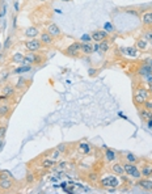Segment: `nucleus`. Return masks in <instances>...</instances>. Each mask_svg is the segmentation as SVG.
I'll return each mask as SVG.
<instances>
[{
    "label": "nucleus",
    "instance_id": "nucleus-1",
    "mask_svg": "<svg viewBox=\"0 0 152 194\" xmlns=\"http://www.w3.org/2000/svg\"><path fill=\"white\" fill-rule=\"evenodd\" d=\"M100 185L105 189L108 188H118L121 185V177L117 175H106L100 178Z\"/></svg>",
    "mask_w": 152,
    "mask_h": 194
},
{
    "label": "nucleus",
    "instance_id": "nucleus-2",
    "mask_svg": "<svg viewBox=\"0 0 152 194\" xmlns=\"http://www.w3.org/2000/svg\"><path fill=\"white\" fill-rule=\"evenodd\" d=\"M79 52H81V43L80 42H74L64 50V54L68 57H77Z\"/></svg>",
    "mask_w": 152,
    "mask_h": 194
},
{
    "label": "nucleus",
    "instance_id": "nucleus-3",
    "mask_svg": "<svg viewBox=\"0 0 152 194\" xmlns=\"http://www.w3.org/2000/svg\"><path fill=\"white\" fill-rule=\"evenodd\" d=\"M25 46L29 51H38L41 47H42V42L37 38H30L29 41L25 42Z\"/></svg>",
    "mask_w": 152,
    "mask_h": 194
},
{
    "label": "nucleus",
    "instance_id": "nucleus-4",
    "mask_svg": "<svg viewBox=\"0 0 152 194\" xmlns=\"http://www.w3.org/2000/svg\"><path fill=\"white\" fill-rule=\"evenodd\" d=\"M42 60V58L38 57L36 54V51H30L25 55V60H24V64L22 66H28V64H34V63H39Z\"/></svg>",
    "mask_w": 152,
    "mask_h": 194
},
{
    "label": "nucleus",
    "instance_id": "nucleus-5",
    "mask_svg": "<svg viewBox=\"0 0 152 194\" xmlns=\"http://www.w3.org/2000/svg\"><path fill=\"white\" fill-rule=\"evenodd\" d=\"M108 34H109V32H106V30H96V32H93L90 36H92L93 41H96V42H101V41H104L105 38L108 37Z\"/></svg>",
    "mask_w": 152,
    "mask_h": 194
},
{
    "label": "nucleus",
    "instance_id": "nucleus-6",
    "mask_svg": "<svg viewBox=\"0 0 152 194\" xmlns=\"http://www.w3.org/2000/svg\"><path fill=\"white\" fill-rule=\"evenodd\" d=\"M47 33L52 37H59L62 34V30H60V28L57 24H50L47 28Z\"/></svg>",
    "mask_w": 152,
    "mask_h": 194
},
{
    "label": "nucleus",
    "instance_id": "nucleus-7",
    "mask_svg": "<svg viewBox=\"0 0 152 194\" xmlns=\"http://www.w3.org/2000/svg\"><path fill=\"white\" fill-rule=\"evenodd\" d=\"M90 149H92V147H90V144L87 142H81L77 147V152L81 155H88L90 152Z\"/></svg>",
    "mask_w": 152,
    "mask_h": 194
},
{
    "label": "nucleus",
    "instance_id": "nucleus-8",
    "mask_svg": "<svg viewBox=\"0 0 152 194\" xmlns=\"http://www.w3.org/2000/svg\"><path fill=\"white\" fill-rule=\"evenodd\" d=\"M14 93H16V87H13V85L7 84L4 88H3V96H4L5 98H8V97H12Z\"/></svg>",
    "mask_w": 152,
    "mask_h": 194
},
{
    "label": "nucleus",
    "instance_id": "nucleus-9",
    "mask_svg": "<svg viewBox=\"0 0 152 194\" xmlns=\"http://www.w3.org/2000/svg\"><path fill=\"white\" fill-rule=\"evenodd\" d=\"M123 169H125V175H127V176H133V173L135 172L136 169H138V167H136V164H134V163H125L123 164Z\"/></svg>",
    "mask_w": 152,
    "mask_h": 194
},
{
    "label": "nucleus",
    "instance_id": "nucleus-10",
    "mask_svg": "<svg viewBox=\"0 0 152 194\" xmlns=\"http://www.w3.org/2000/svg\"><path fill=\"white\" fill-rule=\"evenodd\" d=\"M138 185L142 188V189L147 190V192H152V180H150V178L138 180Z\"/></svg>",
    "mask_w": 152,
    "mask_h": 194
},
{
    "label": "nucleus",
    "instance_id": "nucleus-11",
    "mask_svg": "<svg viewBox=\"0 0 152 194\" xmlns=\"http://www.w3.org/2000/svg\"><path fill=\"white\" fill-rule=\"evenodd\" d=\"M38 34H39V30L36 26H29V28L25 29V36L28 38H36Z\"/></svg>",
    "mask_w": 152,
    "mask_h": 194
},
{
    "label": "nucleus",
    "instance_id": "nucleus-12",
    "mask_svg": "<svg viewBox=\"0 0 152 194\" xmlns=\"http://www.w3.org/2000/svg\"><path fill=\"white\" fill-rule=\"evenodd\" d=\"M52 36H50V34L47 33V32H43V33H41L39 36V41L42 43H45V45H51L52 43Z\"/></svg>",
    "mask_w": 152,
    "mask_h": 194
},
{
    "label": "nucleus",
    "instance_id": "nucleus-13",
    "mask_svg": "<svg viewBox=\"0 0 152 194\" xmlns=\"http://www.w3.org/2000/svg\"><path fill=\"white\" fill-rule=\"evenodd\" d=\"M112 170L114 175L117 176H122L125 175V169H123V164H119V163H115L114 165L112 167Z\"/></svg>",
    "mask_w": 152,
    "mask_h": 194
},
{
    "label": "nucleus",
    "instance_id": "nucleus-14",
    "mask_svg": "<svg viewBox=\"0 0 152 194\" xmlns=\"http://www.w3.org/2000/svg\"><path fill=\"white\" fill-rule=\"evenodd\" d=\"M13 186V182L11 178H5V180H0V189L1 190H9Z\"/></svg>",
    "mask_w": 152,
    "mask_h": 194
},
{
    "label": "nucleus",
    "instance_id": "nucleus-15",
    "mask_svg": "<svg viewBox=\"0 0 152 194\" xmlns=\"http://www.w3.org/2000/svg\"><path fill=\"white\" fill-rule=\"evenodd\" d=\"M81 52H84V54L89 55L93 52V45L90 42H83L81 43Z\"/></svg>",
    "mask_w": 152,
    "mask_h": 194
},
{
    "label": "nucleus",
    "instance_id": "nucleus-16",
    "mask_svg": "<svg viewBox=\"0 0 152 194\" xmlns=\"http://www.w3.org/2000/svg\"><path fill=\"white\" fill-rule=\"evenodd\" d=\"M105 159L106 161H114L117 159L115 151H113L112 148H105Z\"/></svg>",
    "mask_w": 152,
    "mask_h": 194
},
{
    "label": "nucleus",
    "instance_id": "nucleus-17",
    "mask_svg": "<svg viewBox=\"0 0 152 194\" xmlns=\"http://www.w3.org/2000/svg\"><path fill=\"white\" fill-rule=\"evenodd\" d=\"M139 114H140V118H142L143 121H146V122L152 118V110H148V109H146V108L140 110Z\"/></svg>",
    "mask_w": 152,
    "mask_h": 194
},
{
    "label": "nucleus",
    "instance_id": "nucleus-18",
    "mask_svg": "<svg viewBox=\"0 0 152 194\" xmlns=\"http://www.w3.org/2000/svg\"><path fill=\"white\" fill-rule=\"evenodd\" d=\"M12 60H13V63H19L22 66V64H24V60H25V55L22 54V52H16V54H13Z\"/></svg>",
    "mask_w": 152,
    "mask_h": 194
},
{
    "label": "nucleus",
    "instance_id": "nucleus-19",
    "mask_svg": "<svg viewBox=\"0 0 152 194\" xmlns=\"http://www.w3.org/2000/svg\"><path fill=\"white\" fill-rule=\"evenodd\" d=\"M140 172H142V176L150 178V176L152 175V167L148 165V164H144V165L142 167V169H140Z\"/></svg>",
    "mask_w": 152,
    "mask_h": 194
},
{
    "label": "nucleus",
    "instance_id": "nucleus-20",
    "mask_svg": "<svg viewBox=\"0 0 152 194\" xmlns=\"http://www.w3.org/2000/svg\"><path fill=\"white\" fill-rule=\"evenodd\" d=\"M11 111L9 104H0V117H7Z\"/></svg>",
    "mask_w": 152,
    "mask_h": 194
},
{
    "label": "nucleus",
    "instance_id": "nucleus-21",
    "mask_svg": "<svg viewBox=\"0 0 152 194\" xmlns=\"http://www.w3.org/2000/svg\"><path fill=\"white\" fill-rule=\"evenodd\" d=\"M143 24L147 25V26H151L152 25V12H146L143 14V19H142Z\"/></svg>",
    "mask_w": 152,
    "mask_h": 194
},
{
    "label": "nucleus",
    "instance_id": "nucleus-22",
    "mask_svg": "<svg viewBox=\"0 0 152 194\" xmlns=\"http://www.w3.org/2000/svg\"><path fill=\"white\" fill-rule=\"evenodd\" d=\"M125 159H126L127 163H134V164H136V163H138V160H139V157L136 156V155H134L133 152H127Z\"/></svg>",
    "mask_w": 152,
    "mask_h": 194
},
{
    "label": "nucleus",
    "instance_id": "nucleus-23",
    "mask_svg": "<svg viewBox=\"0 0 152 194\" xmlns=\"http://www.w3.org/2000/svg\"><path fill=\"white\" fill-rule=\"evenodd\" d=\"M122 51H123V54L125 55H127V57H136V49L135 47H125V49H122Z\"/></svg>",
    "mask_w": 152,
    "mask_h": 194
},
{
    "label": "nucleus",
    "instance_id": "nucleus-24",
    "mask_svg": "<svg viewBox=\"0 0 152 194\" xmlns=\"http://www.w3.org/2000/svg\"><path fill=\"white\" fill-rule=\"evenodd\" d=\"M55 163H57L55 160H52V159H50V157H46L45 160L42 161V167L43 168H52V167L55 165Z\"/></svg>",
    "mask_w": 152,
    "mask_h": 194
},
{
    "label": "nucleus",
    "instance_id": "nucleus-25",
    "mask_svg": "<svg viewBox=\"0 0 152 194\" xmlns=\"http://www.w3.org/2000/svg\"><path fill=\"white\" fill-rule=\"evenodd\" d=\"M32 70V66L30 64H28V66H21V67H19V68H16L14 70V73H25V72H28V71H30Z\"/></svg>",
    "mask_w": 152,
    "mask_h": 194
},
{
    "label": "nucleus",
    "instance_id": "nucleus-26",
    "mask_svg": "<svg viewBox=\"0 0 152 194\" xmlns=\"http://www.w3.org/2000/svg\"><path fill=\"white\" fill-rule=\"evenodd\" d=\"M148 46V42L146 40H138L136 41V47H138L139 50H146Z\"/></svg>",
    "mask_w": 152,
    "mask_h": 194
},
{
    "label": "nucleus",
    "instance_id": "nucleus-27",
    "mask_svg": "<svg viewBox=\"0 0 152 194\" xmlns=\"http://www.w3.org/2000/svg\"><path fill=\"white\" fill-rule=\"evenodd\" d=\"M26 85V79L24 76H21V78H19V80H17V84H16V89H22Z\"/></svg>",
    "mask_w": 152,
    "mask_h": 194
},
{
    "label": "nucleus",
    "instance_id": "nucleus-28",
    "mask_svg": "<svg viewBox=\"0 0 152 194\" xmlns=\"http://www.w3.org/2000/svg\"><path fill=\"white\" fill-rule=\"evenodd\" d=\"M147 73H152L151 71H150V68H148L147 66H146L144 63L140 66V68H139V75H142V76H146Z\"/></svg>",
    "mask_w": 152,
    "mask_h": 194
},
{
    "label": "nucleus",
    "instance_id": "nucleus-29",
    "mask_svg": "<svg viewBox=\"0 0 152 194\" xmlns=\"http://www.w3.org/2000/svg\"><path fill=\"white\" fill-rule=\"evenodd\" d=\"M108 50H109V43H108V41H101L100 42V51L101 52H108Z\"/></svg>",
    "mask_w": 152,
    "mask_h": 194
},
{
    "label": "nucleus",
    "instance_id": "nucleus-30",
    "mask_svg": "<svg viewBox=\"0 0 152 194\" xmlns=\"http://www.w3.org/2000/svg\"><path fill=\"white\" fill-rule=\"evenodd\" d=\"M49 157L52 159V160H55V161H58V160H59V157H60V151L54 149V151H51V154H50V156H49Z\"/></svg>",
    "mask_w": 152,
    "mask_h": 194
},
{
    "label": "nucleus",
    "instance_id": "nucleus-31",
    "mask_svg": "<svg viewBox=\"0 0 152 194\" xmlns=\"http://www.w3.org/2000/svg\"><path fill=\"white\" fill-rule=\"evenodd\" d=\"M7 130H8V126L7 125L0 126V139H4L5 134H7Z\"/></svg>",
    "mask_w": 152,
    "mask_h": 194
},
{
    "label": "nucleus",
    "instance_id": "nucleus-32",
    "mask_svg": "<svg viewBox=\"0 0 152 194\" xmlns=\"http://www.w3.org/2000/svg\"><path fill=\"white\" fill-rule=\"evenodd\" d=\"M144 40L147 41V42L152 43V32L151 30H148V32H146L144 33Z\"/></svg>",
    "mask_w": 152,
    "mask_h": 194
},
{
    "label": "nucleus",
    "instance_id": "nucleus-33",
    "mask_svg": "<svg viewBox=\"0 0 152 194\" xmlns=\"http://www.w3.org/2000/svg\"><path fill=\"white\" fill-rule=\"evenodd\" d=\"M92 41V36L90 34H83L81 36V42H90Z\"/></svg>",
    "mask_w": 152,
    "mask_h": 194
},
{
    "label": "nucleus",
    "instance_id": "nucleus-34",
    "mask_svg": "<svg viewBox=\"0 0 152 194\" xmlns=\"http://www.w3.org/2000/svg\"><path fill=\"white\" fill-rule=\"evenodd\" d=\"M131 177H133V178H135V180H139V178L142 177V172H140V170H139V168H138V169L135 170V172L133 173V176H131Z\"/></svg>",
    "mask_w": 152,
    "mask_h": 194
},
{
    "label": "nucleus",
    "instance_id": "nucleus-35",
    "mask_svg": "<svg viewBox=\"0 0 152 194\" xmlns=\"http://www.w3.org/2000/svg\"><path fill=\"white\" fill-rule=\"evenodd\" d=\"M144 108L148 110H152V101H148V98L144 101Z\"/></svg>",
    "mask_w": 152,
    "mask_h": 194
},
{
    "label": "nucleus",
    "instance_id": "nucleus-36",
    "mask_svg": "<svg viewBox=\"0 0 152 194\" xmlns=\"http://www.w3.org/2000/svg\"><path fill=\"white\" fill-rule=\"evenodd\" d=\"M33 181H34V176H33V173H28V176H26V182L32 184Z\"/></svg>",
    "mask_w": 152,
    "mask_h": 194
},
{
    "label": "nucleus",
    "instance_id": "nucleus-37",
    "mask_svg": "<svg viewBox=\"0 0 152 194\" xmlns=\"http://www.w3.org/2000/svg\"><path fill=\"white\" fill-rule=\"evenodd\" d=\"M143 78H144V80L147 81L148 84L152 83V73H147V75H146V76H143Z\"/></svg>",
    "mask_w": 152,
    "mask_h": 194
},
{
    "label": "nucleus",
    "instance_id": "nucleus-38",
    "mask_svg": "<svg viewBox=\"0 0 152 194\" xmlns=\"http://www.w3.org/2000/svg\"><path fill=\"white\" fill-rule=\"evenodd\" d=\"M11 43H12V40H11V37H8V38H7V41H5V43H4V49L7 50V49L11 46Z\"/></svg>",
    "mask_w": 152,
    "mask_h": 194
},
{
    "label": "nucleus",
    "instance_id": "nucleus-39",
    "mask_svg": "<svg viewBox=\"0 0 152 194\" xmlns=\"http://www.w3.org/2000/svg\"><path fill=\"white\" fill-rule=\"evenodd\" d=\"M88 177H89V180H90V181H96V180H97V178H98V176L96 175V173H90V175L88 176Z\"/></svg>",
    "mask_w": 152,
    "mask_h": 194
},
{
    "label": "nucleus",
    "instance_id": "nucleus-40",
    "mask_svg": "<svg viewBox=\"0 0 152 194\" xmlns=\"http://www.w3.org/2000/svg\"><path fill=\"white\" fill-rule=\"evenodd\" d=\"M67 167V163L66 161H62V163H59V165H58V169H66Z\"/></svg>",
    "mask_w": 152,
    "mask_h": 194
},
{
    "label": "nucleus",
    "instance_id": "nucleus-41",
    "mask_svg": "<svg viewBox=\"0 0 152 194\" xmlns=\"http://www.w3.org/2000/svg\"><path fill=\"white\" fill-rule=\"evenodd\" d=\"M57 149H58V151H60V152H64V151H66V144H59L57 147Z\"/></svg>",
    "mask_w": 152,
    "mask_h": 194
},
{
    "label": "nucleus",
    "instance_id": "nucleus-42",
    "mask_svg": "<svg viewBox=\"0 0 152 194\" xmlns=\"http://www.w3.org/2000/svg\"><path fill=\"white\" fill-rule=\"evenodd\" d=\"M105 29H106V30H109V33H110V32L113 30V26H112V24H110V22L105 24Z\"/></svg>",
    "mask_w": 152,
    "mask_h": 194
},
{
    "label": "nucleus",
    "instance_id": "nucleus-43",
    "mask_svg": "<svg viewBox=\"0 0 152 194\" xmlns=\"http://www.w3.org/2000/svg\"><path fill=\"white\" fill-rule=\"evenodd\" d=\"M144 64L148 67V68H150V71L152 72V60H147V62H144Z\"/></svg>",
    "mask_w": 152,
    "mask_h": 194
},
{
    "label": "nucleus",
    "instance_id": "nucleus-44",
    "mask_svg": "<svg viewBox=\"0 0 152 194\" xmlns=\"http://www.w3.org/2000/svg\"><path fill=\"white\" fill-rule=\"evenodd\" d=\"M93 51L95 52L100 51V43H95V45H93Z\"/></svg>",
    "mask_w": 152,
    "mask_h": 194
},
{
    "label": "nucleus",
    "instance_id": "nucleus-45",
    "mask_svg": "<svg viewBox=\"0 0 152 194\" xmlns=\"http://www.w3.org/2000/svg\"><path fill=\"white\" fill-rule=\"evenodd\" d=\"M146 123H147V129H148V130H152V118L148 119Z\"/></svg>",
    "mask_w": 152,
    "mask_h": 194
},
{
    "label": "nucleus",
    "instance_id": "nucleus-46",
    "mask_svg": "<svg viewBox=\"0 0 152 194\" xmlns=\"http://www.w3.org/2000/svg\"><path fill=\"white\" fill-rule=\"evenodd\" d=\"M88 72H89V75H90V76H95L96 73H97V71H96V70H93V68H90Z\"/></svg>",
    "mask_w": 152,
    "mask_h": 194
},
{
    "label": "nucleus",
    "instance_id": "nucleus-47",
    "mask_svg": "<svg viewBox=\"0 0 152 194\" xmlns=\"http://www.w3.org/2000/svg\"><path fill=\"white\" fill-rule=\"evenodd\" d=\"M148 92H150V93H152V83H150V84H148Z\"/></svg>",
    "mask_w": 152,
    "mask_h": 194
},
{
    "label": "nucleus",
    "instance_id": "nucleus-48",
    "mask_svg": "<svg viewBox=\"0 0 152 194\" xmlns=\"http://www.w3.org/2000/svg\"><path fill=\"white\" fill-rule=\"evenodd\" d=\"M3 146H4V143H3V139H0V151L3 149Z\"/></svg>",
    "mask_w": 152,
    "mask_h": 194
},
{
    "label": "nucleus",
    "instance_id": "nucleus-49",
    "mask_svg": "<svg viewBox=\"0 0 152 194\" xmlns=\"http://www.w3.org/2000/svg\"><path fill=\"white\" fill-rule=\"evenodd\" d=\"M1 58H3V54H0V59H1Z\"/></svg>",
    "mask_w": 152,
    "mask_h": 194
},
{
    "label": "nucleus",
    "instance_id": "nucleus-50",
    "mask_svg": "<svg viewBox=\"0 0 152 194\" xmlns=\"http://www.w3.org/2000/svg\"><path fill=\"white\" fill-rule=\"evenodd\" d=\"M62 1H70V0H62Z\"/></svg>",
    "mask_w": 152,
    "mask_h": 194
},
{
    "label": "nucleus",
    "instance_id": "nucleus-51",
    "mask_svg": "<svg viewBox=\"0 0 152 194\" xmlns=\"http://www.w3.org/2000/svg\"><path fill=\"white\" fill-rule=\"evenodd\" d=\"M38 1H45V0H38Z\"/></svg>",
    "mask_w": 152,
    "mask_h": 194
}]
</instances>
